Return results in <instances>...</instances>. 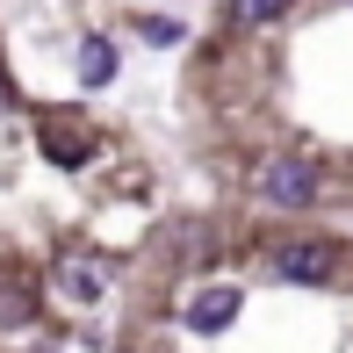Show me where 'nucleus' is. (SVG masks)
I'll use <instances>...</instances> for the list:
<instances>
[{
  "instance_id": "nucleus-9",
  "label": "nucleus",
  "mask_w": 353,
  "mask_h": 353,
  "mask_svg": "<svg viewBox=\"0 0 353 353\" xmlns=\"http://www.w3.org/2000/svg\"><path fill=\"white\" fill-rule=\"evenodd\" d=\"M29 310H37V303H29L22 288H0V325H29Z\"/></svg>"
},
{
  "instance_id": "nucleus-2",
  "label": "nucleus",
  "mask_w": 353,
  "mask_h": 353,
  "mask_svg": "<svg viewBox=\"0 0 353 353\" xmlns=\"http://www.w3.org/2000/svg\"><path fill=\"white\" fill-rule=\"evenodd\" d=\"M339 267H346V252L332 238H281V245H267V274L288 281V288H332Z\"/></svg>"
},
{
  "instance_id": "nucleus-5",
  "label": "nucleus",
  "mask_w": 353,
  "mask_h": 353,
  "mask_svg": "<svg viewBox=\"0 0 353 353\" xmlns=\"http://www.w3.org/2000/svg\"><path fill=\"white\" fill-rule=\"evenodd\" d=\"M238 317V288H202L195 303H188V325L202 332V339H210V332H223Z\"/></svg>"
},
{
  "instance_id": "nucleus-8",
  "label": "nucleus",
  "mask_w": 353,
  "mask_h": 353,
  "mask_svg": "<svg viewBox=\"0 0 353 353\" xmlns=\"http://www.w3.org/2000/svg\"><path fill=\"white\" fill-rule=\"evenodd\" d=\"M137 37H144V43H181L188 29L173 22V14H144V22H137Z\"/></svg>"
},
{
  "instance_id": "nucleus-10",
  "label": "nucleus",
  "mask_w": 353,
  "mask_h": 353,
  "mask_svg": "<svg viewBox=\"0 0 353 353\" xmlns=\"http://www.w3.org/2000/svg\"><path fill=\"white\" fill-rule=\"evenodd\" d=\"M0 101H8V79H0Z\"/></svg>"
},
{
  "instance_id": "nucleus-7",
  "label": "nucleus",
  "mask_w": 353,
  "mask_h": 353,
  "mask_svg": "<svg viewBox=\"0 0 353 353\" xmlns=\"http://www.w3.org/2000/svg\"><path fill=\"white\" fill-rule=\"evenodd\" d=\"M296 0H223V22L231 29H274Z\"/></svg>"
},
{
  "instance_id": "nucleus-1",
  "label": "nucleus",
  "mask_w": 353,
  "mask_h": 353,
  "mask_svg": "<svg viewBox=\"0 0 353 353\" xmlns=\"http://www.w3.org/2000/svg\"><path fill=\"white\" fill-rule=\"evenodd\" d=\"M252 195L267 202V210H310L317 195H325V166H310V159H296V152H267V159H252Z\"/></svg>"
},
{
  "instance_id": "nucleus-4",
  "label": "nucleus",
  "mask_w": 353,
  "mask_h": 353,
  "mask_svg": "<svg viewBox=\"0 0 353 353\" xmlns=\"http://www.w3.org/2000/svg\"><path fill=\"white\" fill-rule=\"evenodd\" d=\"M37 144L58 159V166H87V159H94V130H87V123H65V116H43Z\"/></svg>"
},
{
  "instance_id": "nucleus-6",
  "label": "nucleus",
  "mask_w": 353,
  "mask_h": 353,
  "mask_svg": "<svg viewBox=\"0 0 353 353\" xmlns=\"http://www.w3.org/2000/svg\"><path fill=\"white\" fill-rule=\"evenodd\" d=\"M116 72H123L116 37H87V43H79V79H87V87H108Z\"/></svg>"
},
{
  "instance_id": "nucleus-3",
  "label": "nucleus",
  "mask_w": 353,
  "mask_h": 353,
  "mask_svg": "<svg viewBox=\"0 0 353 353\" xmlns=\"http://www.w3.org/2000/svg\"><path fill=\"white\" fill-rule=\"evenodd\" d=\"M51 288L65 303H101L108 296V260L101 252H65V260L51 267Z\"/></svg>"
}]
</instances>
